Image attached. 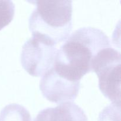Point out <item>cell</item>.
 <instances>
[{"label": "cell", "mask_w": 121, "mask_h": 121, "mask_svg": "<svg viewBox=\"0 0 121 121\" xmlns=\"http://www.w3.org/2000/svg\"><path fill=\"white\" fill-rule=\"evenodd\" d=\"M57 52L54 46L32 37L22 46L21 65L30 75L43 76L53 66Z\"/></svg>", "instance_id": "277c9868"}, {"label": "cell", "mask_w": 121, "mask_h": 121, "mask_svg": "<svg viewBox=\"0 0 121 121\" xmlns=\"http://www.w3.org/2000/svg\"><path fill=\"white\" fill-rule=\"evenodd\" d=\"M121 105L112 104L100 113L99 121H120Z\"/></svg>", "instance_id": "9c48e42d"}, {"label": "cell", "mask_w": 121, "mask_h": 121, "mask_svg": "<svg viewBox=\"0 0 121 121\" xmlns=\"http://www.w3.org/2000/svg\"><path fill=\"white\" fill-rule=\"evenodd\" d=\"M0 121H31L28 110L16 104L5 106L0 113Z\"/></svg>", "instance_id": "52a82bcc"}, {"label": "cell", "mask_w": 121, "mask_h": 121, "mask_svg": "<svg viewBox=\"0 0 121 121\" xmlns=\"http://www.w3.org/2000/svg\"><path fill=\"white\" fill-rule=\"evenodd\" d=\"M121 62L120 52L111 47L100 50L92 64L101 92L112 104L118 105H121Z\"/></svg>", "instance_id": "3957f363"}, {"label": "cell", "mask_w": 121, "mask_h": 121, "mask_svg": "<svg viewBox=\"0 0 121 121\" xmlns=\"http://www.w3.org/2000/svg\"><path fill=\"white\" fill-rule=\"evenodd\" d=\"M15 13V5L9 0H0V30L12 21Z\"/></svg>", "instance_id": "ba28073f"}, {"label": "cell", "mask_w": 121, "mask_h": 121, "mask_svg": "<svg viewBox=\"0 0 121 121\" xmlns=\"http://www.w3.org/2000/svg\"><path fill=\"white\" fill-rule=\"evenodd\" d=\"M108 37L98 28H79L70 35L57 50L53 69L61 76L73 82H80L92 72L93 59L102 49L111 47Z\"/></svg>", "instance_id": "6da1fadb"}, {"label": "cell", "mask_w": 121, "mask_h": 121, "mask_svg": "<svg viewBox=\"0 0 121 121\" xmlns=\"http://www.w3.org/2000/svg\"><path fill=\"white\" fill-rule=\"evenodd\" d=\"M36 8L29 18L33 37L53 46L65 41L71 34L72 1H34Z\"/></svg>", "instance_id": "7a4b0ae2"}, {"label": "cell", "mask_w": 121, "mask_h": 121, "mask_svg": "<svg viewBox=\"0 0 121 121\" xmlns=\"http://www.w3.org/2000/svg\"><path fill=\"white\" fill-rule=\"evenodd\" d=\"M80 87V82L71 81L61 76L53 67L43 76L40 82L43 96L59 104L73 102L78 96Z\"/></svg>", "instance_id": "5b68a950"}, {"label": "cell", "mask_w": 121, "mask_h": 121, "mask_svg": "<svg viewBox=\"0 0 121 121\" xmlns=\"http://www.w3.org/2000/svg\"><path fill=\"white\" fill-rule=\"evenodd\" d=\"M34 121H88L83 110L73 102L59 104L42 110Z\"/></svg>", "instance_id": "8992f818"}]
</instances>
